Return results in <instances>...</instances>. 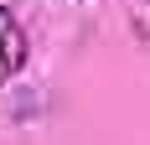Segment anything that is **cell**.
I'll use <instances>...</instances> for the list:
<instances>
[{
	"instance_id": "obj_1",
	"label": "cell",
	"mask_w": 150,
	"mask_h": 145,
	"mask_svg": "<svg viewBox=\"0 0 150 145\" xmlns=\"http://www.w3.org/2000/svg\"><path fill=\"white\" fill-rule=\"evenodd\" d=\"M0 68H5V72H21V68H26V31H21V26H5V31H0Z\"/></svg>"
}]
</instances>
